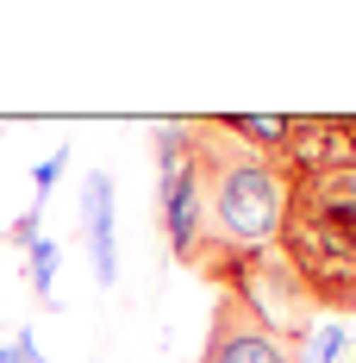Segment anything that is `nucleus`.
I'll use <instances>...</instances> for the list:
<instances>
[{
    "label": "nucleus",
    "mask_w": 356,
    "mask_h": 363,
    "mask_svg": "<svg viewBox=\"0 0 356 363\" xmlns=\"http://www.w3.org/2000/svg\"><path fill=\"white\" fill-rule=\"evenodd\" d=\"M287 207L250 282L294 301V320H356V157H287Z\"/></svg>",
    "instance_id": "nucleus-1"
},
{
    "label": "nucleus",
    "mask_w": 356,
    "mask_h": 363,
    "mask_svg": "<svg viewBox=\"0 0 356 363\" xmlns=\"http://www.w3.org/2000/svg\"><path fill=\"white\" fill-rule=\"evenodd\" d=\"M188 132H194V163H200V188H207L213 238L263 263L287 207V169L275 157L238 145L219 119H188Z\"/></svg>",
    "instance_id": "nucleus-2"
},
{
    "label": "nucleus",
    "mask_w": 356,
    "mask_h": 363,
    "mask_svg": "<svg viewBox=\"0 0 356 363\" xmlns=\"http://www.w3.org/2000/svg\"><path fill=\"white\" fill-rule=\"evenodd\" d=\"M150 150H156V225H163V245H169V257L181 269H200V257L213 245V225H207V188H200L188 119L156 125Z\"/></svg>",
    "instance_id": "nucleus-3"
},
{
    "label": "nucleus",
    "mask_w": 356,
    "mask_h": 363,
    "mask_svg": "<svg viewBox=\"0 0 356 363\" xmlns=\"http://www.w3.org/2000/svg\"><path fill=\"white\" fill-rule=\"evenodd\" d=\"M313 320H275L256 289H219L194 363H306Z\"/></svg>",
    "instance_id": "nucleus-4"
},
{
    "label": "nucleus",
    "mask_w": 356,
    "mask_h": 363,
    "mask_svg": "<svg viewBox=\"0 0 356 363\" xmlns=\"http://www.w3.org/2000/svg\"><path fill=\"white\" fill-rule=\"evenodd\" d=\"M81 238H88V257H94V276L113 289V276H119V251H113V182L101 169L81 176Z\"/></svg>",
    "instance_id": "nucleus-5"
},
{
    "label": "nucleus",
    "mask_w": 356,
    "mask_h": 363,
    "mask_svg": "<svg viewBox=\"0 0 356 363\" xmlns=\"http://www.w3.org/2000/svg\"><path fill=\"white\" fill-rule=\"evenodd\" d=\"M25 276H32L38 301H50V289H57V238H44V232H38L32 245H25Z\"/></svg>",
    "instance_id": "nucleus-6"
},
{
    "label": "nucleus",
    "mask_w": 356,
    "mask_h": 363,
    "mask_svg": "<svg viewBox=\"0 0 356 363\" xmlns=\"http://www.w3.org/2000/svg\"><path fill=\"white\" fill-rule=\"evenodd\" d=\"M0 363H44V357H38V345H32V332H19L13 345H0Z\"/></svg>",
    "instance_id": "nucleus-7"
},
{
    "label": "nucleus",
    "mask_w": 356,
    "mask_h": 363,
    "mask_svg": "<svg viewBox=\"0 0 356 363\" xmlns=\"http://www.w3.org/2000/svg\"><path fill=\"white\" fill-rule=\"evenodd\" d=\"M57 169H63V150H57V157H44V163H38V188H50V182H57Z\"/></svg>",
    "instance_id": "nucleus-8"
}]
</instances>
